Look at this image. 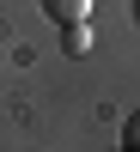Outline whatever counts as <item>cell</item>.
<instances>
[{"instance_id":"3","label":"cell","mask_w":140,"mask_h":152,"mask_svg":"<svg viewBox=\"0 0 140 152\" xmlns=\"http://www.w3.org/2000/svg\"><path fill=\"white\" fill-rule=\"evenodd\" d=\"M122 152H140V110L122 122Z\"/></svg>"},{"instance_id":"1","label":"cell","mask_w":140,"mask_h":152,"mask_svg":"<svg viewBox=\"0 0 140 152\" xmlns=\"http://www.w3.org/2000/svg\"><path fill=\"white\" fill-rule=\"evenodd\" d=\"M37 6H43L55 24H85L92 18V0H37Z\"/></svg>"},{"instance_id":"4","label":"cell","mask_w":140,"mask_h":152,"mask_svg":"<svg viewBox=\"0 0 140 152\" xmlns=\"http://www.w3.org/2000/svg\"><path fill=\"white\" fill-rule=\"evenodd\" d=\"M134 18H140V6H134Z\"/></svg>"},{"instance_id":"2","label":"cell","mask_w":140,"mask_h":152,"mask_svg":"<svg viewBox=\"0 0 140 152\" xmlns=\"http://www.w3.org/2000/svg\"><path fill=\"white\" fill-rule=\"evenodd\" d=\"M61 43H67V55H85L92 49V31L85 24H61Z\"/></svg>"}]
</instances>
